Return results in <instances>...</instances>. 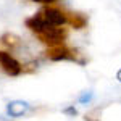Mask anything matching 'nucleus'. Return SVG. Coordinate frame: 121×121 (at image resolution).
<instances>
[{
	"label": "nucleus",
	"mask_w": 121,
	"mask_h": 121,
	"mask_svg": "<svg viewBox=\"0 0 121 121\" xmlns=\"http://www.w3.org/2000/svg\"><path fill=\"white\" fill-rule=\"evenodd\" d=\"M68 23L74 29H82L87 24V19L82 15H78V13H68Z\"/></svg>",
	"instance_id": "39448f33"
},
{
	"label": "nucleus",
	"mask_w": 121,
	"mask_h": 121,
	"mask_svg": "<svg viewBox=\"0 0 121 121\" xmlns=\"http://www.w3.org/2000/svg\"><path fill=\"white\" fill-rule=\"evenodd\" d=\"M118 79H120V81H121V71H120V73H118Z\"/></svg>",
	"instance_id": "6e6552de"
},
{
	"label": "nucleus",
	"mask_w": 121,
	"mask_h": 121,
	"mask_svg": "<svg viewBox=\"0 0 121 121\" xmlns=\"http://www.w3.org/2000/svg\"><path fill=\"white\" fill-rule=\"evenodd\" d=\"M34 2H40V3H47V0H34Z\"/></svg>",
	"instance_id": "0eeeda50"
},
{
	"label": "nucleus",
	"mask_w": 121,
	"mask_h": 121,
	"mask_svg": "<svg viewBox=\"0 0 121 121\" xmlns=\"http://www.w3.org/2000/svg\"><path fill=\"white\" fill-rule=\"evenodd\" d=\"M36 36L40 39V42L47 44L48 47H56V45H63V40L66 39L68 32H66V29H63V28L48 26V28H45L42 32H39Z\"/></svg>",
	"instance_id": "f03ea898"
},
{
	"label": "nucleus",
	"mask_w": 121,
	"mask_h": 121,
	"mask_svg": "<svg viewBox=\"0 0 121 121\" xmlns=\"http://www.w3.org/2000/svg\"><path fill=\"white\" fill-rule=\"evenodd\" d=\"M2 44H3V45H8L10 48L18 47L19 45V37L15 36V34H3V36H2Z\"/></svg>",
	"instance_id": "423d86ee"
},
{
	"label": "nucleus",
	"mask_w": 121,
	"mask_h": 121,
	"mask_svg": "<svg viewBox=\"0 0 121 121\" xmlns=\"http://www.w3.org/2000/svg\"><path fill=\"white\" fill-rule=\"evenodd\" d=\"M0 66L10 76H18L23 71V66L19 65V61H16L8 52H0Z\"/></svg>",
	"instance_id": "7ed1b4c3"
},
{
	"label": "nucleus",
	"mask_w": 121,
	"mask_h": 121,
	"mask_svg": "<svg viewBox=\"0 0 121 121\" xmlns=\"http://www.w3.org/2000/svg\"><path fill=\"white\" fill-rule=\"evenodd\" d=\"M47 56L53 61H60V60H76V53L74 50L68 48V47L63 44V45H56V47H48L47 48Z\"/></svg>",
	"instance_id": "20e7f679"
},
{
	"label": "nucleus",
	"mask_w": 121,
	"mask_h": 121,
	"mask_svg": "<svg viewBox=\"0 0 121 121\" xmlns=\"http://www.w3.org/2000/svg\"><path fill=\"white\" fill-rule=\"evenodd\" d=\"M37 19H40L44 24L47 26H63L68 23V13H65L63 10L56 8V7H44L42 10H39L37 13L34 15Z\"/></svg>",
	"instance_id": "f257e3e1"
}]
</instances>
